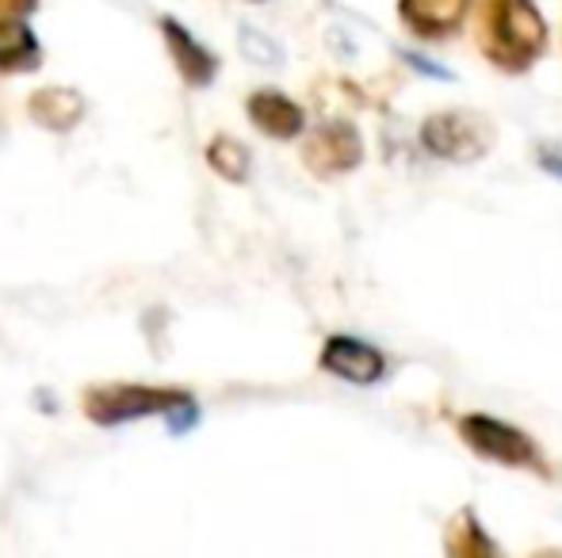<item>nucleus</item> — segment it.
<instances>
[{
  "instance_id": "nucleus-4",
  "label": "nucleus",
  "mask_w": 562,
  "mask_h": 558,
  "mask_svg": "<svg viewBox=\"0 0 562 558\" xmlns=\"http://www.w3.org/2000/svg\"><path fill=\"white\" fill-rule=\"evenodd\" d=\"M463 440L486 459H497L505 467H536L540 470V455H536V444L513 424L486 418V413H471L463 418Z\"/></svg>"
},
{
  "instance_id": "nucleus-14",
  "label": "nucleus",
  "mask_w": 562,
  "mask_h": 558,
  "mask_svg": "<svg viewBox=\"0 0 562 558\" xmlns=\"http://www.w3.org/2000/svg\"><path fill=\"white\" fill-rule=\"evenodd\" d=\"M241 50H245V58L257 61V66H280L283 61L280 46H276L268 35H260L257 27H249V23L241 27Z\"/></svg>"
},
{
  "instance_id": "nucleus-5",
  "label": "nucleus",
  "mask_w": 562,
  "mask_h": 558,
  "mask_svg": "<svg viewBox=\"0 0 562 558\" xmlns=\"http://www.w3.org/2000/svg\"><path fill=\"white\" fill-rule=\"evenodd\" d=\"M303 161L318 176H340L363 161V138L352 123H326L303 146Z\"/></svg>"
},
{
  "instance_id": "nucleus-16",
  "label": "nucleus",
  "mask_w": 562,
  "mask_h": 558,
  "mask_svg": "<svg viewBox=\"0 0 562 558\" xmlns=\"http://www.w3.org/2000/svg\"><path fill=\"white\" fill-rule=\"evenodd\" d=\"M540 169L543 172H551V176H559L562 180V149L559 146H540Z\"/></svg>"
},
{
  "instance_id": "nucleus-2",
  "label": "nucleus",
  "mask_w": 562,
  "mask_h": 558,
  "mask_svg": "<svg viewBox=\"0 0 562 558\" xmlns=\"http://www.w3.org/2000/svg\"><path fill=\"white\" fill-rule=\"evenodd\" d=\"M184 402H195L188 390L177 387H134V383H112V387H92L85 395V413L97 424L112 429V424H126L149 418V413H169Z\"/></svg>"
},
{
  "instance_id": "nucleus-6",
  "label": "nucleus",
  "mask_w": 562,
  "mask_h": 558,
  "mask_svg": "<svg viewBox=\"0 0 562 558\" xmlns=\"http://www.w3.org/2000/svg\"><path fill=\"white\" fill-rule=\"evenodd\" d=\"M318 364H322V372L337 375V379H348V383H360V387L379 383L386 372L383 356H379L371 344L356 341V337H329Z\"/></svg>"
},
{
  "instance_id": "nucleus-3",
  "label": "nucleus",
  "mask_w": 562,
  "mask_h": 558,
  "mask_svg": "<svg viewBox=\"0 0 562 558\" xmlns=\"http://www.w3.org/2000/svg\"><path fill=\"white\" fill-rule=\"evenodd\" d=\"M422 141L429 153L445 157V161H479L494 146V123L479 112H440L425 119Z\"/></svg>"
},
{
  "instance_id": "nucleus-9",
  "label": "nucleus",
  "mask_w": 562,
  "mask_h": 558,
  "mask_svg": "<svg viewBox=\"0 0 562 558\" xmlns=\"http://www.w3.org/2000/svg\"><path fill=\"white\" fill-rule=\"evenodd\" d=\"M245 112H249L252 127L265 130L268 138H295L299 130L306 127L303 107H299L291 96H283V92H276V89L252 92L249 104H245Z\"/></svg>"
},
{
  "instance_id": "nucleus-11",
  "label": "nucleus",
  "mask_w": 562,
  "mask_h": 558,
  "mask_svg": "<svg viewBox=\"0 0 562 558\" xmlns=\"http://www.w3.org/2000/svg\"><path fill=\"white\" fill-rule=\"evenodd\" d=\"M445 547H448L451 558H490V555L497 551V547L490 544L486 532H482V524H479V516H474V509H459V513L451 516Z\"/></svg>"
},
{
  "instance_id": "nucleus-1",
  "label": "nucleus",
  "mask_w": 562,
  "mask_h": 558,
  "mask_svg": "<svg viewBox=\"0 0 562 558\" xmlns=\"http://www.w3.org/2000/svg\"><path fill=\"white\" fill-rule=\"evenodd\" d=\"M479 46L497 69L525 73L548 50V23L536 0H482Z\"/></svg>"
},
{
  "instance_id": "nucleus-8",
  "label": "nucleus",
  "mask_w": 562,
  "mask_h": 558,
  "mask_svg": "<svg viewBox=\"0 0 562 558\" xmlns=\"http://www.w3.org/2000/svg\"><path fill=\"white\" fill-rule=\"evenodd\" d=\"M471 0H398V15L417 38H445L463 27Z\"/></svg>"
},
{
  "instance_id": "nucleus-13",
  "label": "nucleus",
  "mask_w": 562,
  "mask_h": 558,
  "mask_svg": "<svg viewBox=\"0 0 562 558\" xmlns=\"http://www.w3.org/2000/svg\"><path fill=\"white\" fill-rule=\"evenodd\" d=\"M207 164H211V169H215L223 180H229V184H241V180L249 176V149H245L237 138L218 135V138L207 146Z\"/></svg>"
},
{
  "instance_id": "nucleus-15",
  "label": "nucleus",
  "mask_w": 562,
  "mask_h": 558,
  "mask_svg": "<svg viewBox=\"0 0 562 558\" xmlns=\"http://www.w3.org/2000/svg\"><path fill=\"white\" fill-rule=\"evenodd\" d=\"M165 421H169L172 436H184V432L192 429L195 421H200V410H195V402H184V406H177V410L165 413Z\"/></svg>"
},
{
  "instance_id": "nucleus-17",
  "label": "nucleus",
  "mask_w": 562,
  "mask_h": 558,
  "mask_svg": "<svg viewBox=\"0 0 562 558\" xmlns=\"http://www.w3.org/2000/svg\"><path fill=\"white\" fill-rule=\"evenodd\" d=\"M35 8V0H0V15H23Z\"/></svg>"
},
{
  "instance_id": "nucleus-12",
  "label": "nucleus",
  "mask_w": 562,
  "mask_h": 558,
  "mask_svg": "<svg viewBox=\"0 0 562 558\" xmlns=\"http://www.w3.org/2000/svg\"><path fill=\"white\" fill-rule=\"evenodd\" d=\"M38 58V43L31 27L15 20H0V73H12L20 66H31Z\"/></svg>"
},
{
  "instance_id": "nucleus-7",
  "label": "nucleus",
  "mask_w": 562,
  "mask_h": 558,
  "mask_svg": "<svg viewBox=\"0 0 562 558\" xmlns=\"http://www.w3.org/2000/svg\"><path fill=\"white\" fill-rule=\"evenodd\" d=\"M161 35H165V46H169L172 61H177L180 77H184L188 84H195V89H203V84L215 81L218 73V58L207 50V46L200 43V38L192 35V31L184 27V23H177L172 15H165L161 20Z\"/></svg>"
},
{
  "instance_id": "nucleus-10",
  "label": "nucleus",
  "mask_w": 562,
  "mask_h": 558,
  "mask_svg": "<svg viewBox=\"0 0 562 558\" xmlns=\"http://www.w3.org/2000/svg\"><path fill=\"white\" fill-rule=\"evenodd\" d=\"M27 112L43 130L66 135V130H74L77 123L85 119V96L77 89H61V84H54V89H38L35 96H31Z\"/></svg>"
}]
</instances>
